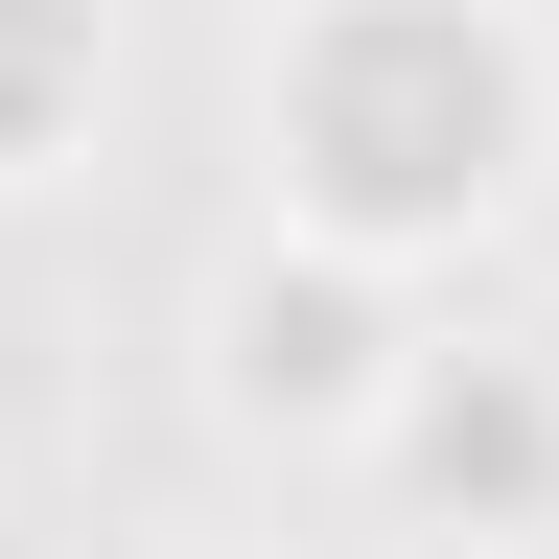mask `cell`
<instances>
[{"label":"cell","instance_id":"cell-1","mask_svg":"<svg viewBox=\"0 0 559 559\" xmlns=\"http://www.w3.org/2000/svg\"><path fill=\"white\" fill-rule=\"evenodd\" d=\"M280 140H304V210L349 257L443 234L536 164V47L489 24V0H326L304 70H280Z\"/></svg>","mask_w":559,"mask_h":559},{"label":"cell","instance_id":"cell-4","mask_svg":"<svg viewBox=\"0 0 559 559\" xmlns=\"http://www.w3.org/2000/svg\"><path fill=\"white\" fill-rule=\"evenodd\" d=\"M70 94H94V0H0V164H24Z\"/></svg>","mask_w":559,"mask_h":559},{"label":"cell","instance_id":"cell-2","mask_svg":"<svg viewBox=\"0 0 559 559\" xmlns=\"http://www.w3.org/2000/svg\"><path fill=\"white\" fill-rule=\"evenodd\" d=\"M234 396H257V419H280V396H304V419H373V396H396V349H373V257H349V234H304V257L234 280Z\"/></svg>","mask_w":559,"mask_h":559},{"label":"cell","instance_id":"cell-3","mask_svg":"<svg viewBox=\"0 0 559 559\" xmlns=\"http://www.w3.org/2000/svg\"><path fill=\"white\" fill-rule=\"evenodd\" d=\"M396 466L466 489V513H559V349H489V373H396Z\"/></svg>","mask_w":559,"mask_h":559}]
</instances>
